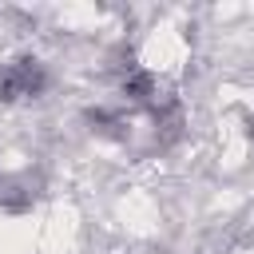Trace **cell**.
<instances>
[{
    "label": "cell",
    "mask_w": 254,
    "mask_h": 254,
    "mask_svg": "<svg viewBox=\"0 0 254 254\" xmlns=\"http://www.w3.org/2000/svg\"><path fill=\"white\" fill-rule=\"evenodd\" d=\"M246 135H250V139H254V119H250V123H246Z\"/></svg>",
    "instance_id": "obj_3"
},
{
    "label": "cell",
    "mask_w": 254,
    "mask_h": 254,
    "mask_svg": "<svg viewBox=\"0 0 254 254\" xmlns=\"http://www.w3.org/2000/svg\"><path fill=\"white\" fill-rule=\"evenodd\" d=\"M36 179L32 175H0V206L4 210H28L36 202Z\"/></svg>",
    "instance_id": "obj_2"
},
{
    "label": "cell",
    "mask_w": 254,
    "mask_h": 254,
    "mask_svg": "<svg viewBox=\"0 0 254 254\" xmlns=\"http://www.w3.org/2000/svg\"><path fill=\"white\" fill-rule=\"evenodd\" d=\"M48 87V71L36 56H16L4 75H0V103H16V99H32Z\"/></svg>",
    "instance_id": "obj_1"
}]
</instances>
